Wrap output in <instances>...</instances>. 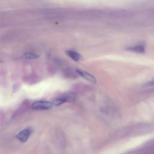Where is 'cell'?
<instances>
[{
    "mask_svg": "<svg viewBox=\"0 0 154 154\" xmlns=\"http://www.w3.org/2000/svg\"><path fill=\"white\" fill-rule=\"evenodd\" d=\"M75 99V94L73 93H67L60 96L57 99L54 100L52 102V103L54 105L58 106L65 102L73 101Z\"/></svg>",
    "mask_w": 154,
    "mask_h": 154,
    "instance_id": "cell-1",
    "label": "cell"
},
{
    "mask_svg": "<svg viewBox=\"0 0 154 154\" xmlns=\"http://www.w3.org/2000/svg\"><path fill=\"white\" fill-rule=\"evenodd\" d=\"M53 103L48 101L37 100L32 104L31 108L34 110H46L50 109Z\"/></svg>",
    "mask_w": 154,
    "mask_h": 154,
    "instance_id": "cell-2",
    "label": "cell"
},
{
    "mask_svg": "<svg viewBox=\"0 0 154 154\" xmlns=\"http://www.w3.org/2000/svg\"><path fill=\"white\" fill-rule=\"evenodd\" d=\"M32 133V129L31 128H26L17 134L16 138L19 140L20 142L25 143L27 141Z\"/></svg>",
    "mask_w": 154,
    "mask_h": 154,
    "instance_id": "cell-3",
    "label": "cell"
},
{
    "mask_svg": "<svg viewBox=\"0 0 154 154\" xmlns=\"http://www.w3.org/2000/svg\"><path fill=\"white\" fill-rule=\"evenodd\" d=\"M76 72L81 76H82L83 78H84L85 79H86L87 81H88L90 82L91 83H95L96 82V79L94 78V76H93L91 74L82 70H80V69H77L76 70Z\"/></svg>",
    "mask_w": 154,
    "mask_h": 154,
    "instance_id": "cell-4",
    "label": "cell"
},
{
    "mask_svg": "<svg viewBox=\"0 0 154 154\" xmlns=\"http://www.w3.org/2000/svg\"><path fill=\"white\" fill-rule=\"evenodd\" d=\"M66 53L70 58H71L75 61H79L82 58L81 55L78 52L73 50L66 51Z\"/></svg>",
    "mask_w": 154,
    "mask_h": 154,
    "instance_id": "cell-5",
    "label": "cell"
},
{
    "mask_svg": "<svg viewBox=\"0 0 154 154\" xmlns=\"http://www.w3.org/2000/svg\"><path fill=\"white\" fill-rule=\"evenodd\" d=\"M128 49L133 52H138V53H144L145 52V47L144 45H138L134 46L128 48Z\"/></svg>",
    "mask_w": 154,
    "mask_h": 154,
    "instance_id": "cell-6",
    "label": "cell"
},
{
    "mask_svg": "<svg viewBox=\"0 0 154 154\" xmlns=\"http://www.w3.org/2000/svg\"><path fill=\"white\" fill-rule=\"evenodd\" d=\"M23 57L29 59H35L38 58V55L33 52H26L23 55Z\"/></svg>",
    "mask_w": 154,
    "mask_h": 154,
    "instance_id": "cell-7",
    "label": "cell"
},
{
    "mask_svg": "<svg viewBox=\"0 0 154 154\" xmlns=\"http://www.w3.org/2000/svg\"><path fill=\"white\" fill-rule=\"evenodd\" d=\"M147 85H154V79H153L152 81L149 82V83L147 84Z\"/></svg>",
    "mask_w": 154,
    "mask_h": 154,
    "instance_id": "cell-8",
    "label": "cell"
}]
</instances>
